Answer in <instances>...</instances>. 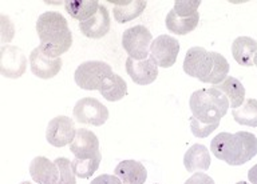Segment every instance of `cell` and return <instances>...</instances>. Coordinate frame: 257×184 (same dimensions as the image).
I'll return each instance as SVG.
<instances>
[{
  "label": "cell",
  "instance_id": "44dd1931",
  "mask_svg": "<svg viewBox=\"0 0 257 184\" xmlns=\"http://www.w3.org/2000/svg\"><path fill=\"white\" fill-rule=\"evenodd\" d=\"M100 4L98 0H67L64 4V8L72 19L86 22L91 19L99 10Z\"/></svg>",
  "mask_w": 257,
  "mask_h": 184
},
{
  "label": "cell",
  "instance_id": "277c9868",
  "mask_svg": "<svg viewBox=\"0 0 257 184\" xmlns=\"http://www.w3.org/2000/svg\"><path fill=\"white\" fill-rule=\"evenodd\" d=\"M210 151L229 166H242L257 155V138L250 132H221L210 142Z\"/></svg>",
  "mask_w": 257,
  "mask_h": 184
},
{
  "label": "cell",
  "instance_id": "484cf974",
  "mask_svg": "<svg viewBox=\"0 0 257 184\" xmlns=\"http://www.w3.org/2000/svg\"><path fill=\"white\" fill-rule=\"evenodd\" d=\"M55 164L59 168V180L55 184H76V176L72 171L71 160L67 158H58Z\"/></svg>",
  "mask_w": 257,
  "mask_h": 184
},
{
  "label": "cell",
  "instance_id": "7c38bea8",
  "mask_svg": "<svg viewBox=\"0 0 257 184\" xmlns=\"http://www.w3.org/2000/svg\"><path fill=\"white\" fill-rule=\"evenodd\" d=\"M126 72L136 84L148 86L156 82L158 76V66L152 56L148 59L136 60L132 58L126 59Z\"/></svg>",
  "mask_w": 257,
  "mask_h": 184
},
{
  "label": "cell",
  "instance_id": "e0dca14e",
  "mask_svg": "<svg viewBox=\"0 0 257 184\" xmlns=\"http://www.w3.org/2000/svg\"><path fill=\"white\" fill-rule=\"evenodd\" d=\"M257 54V42L249 36H238L233 40L232 55L233 59L242 67H252L253 59Z\"/></svg>",
  "mask_w": 257,
  "mask_h": 184
},
{
  "label": "cell",
  "instance_id": "7402d4cb",
  "mask_svg": "<svg viewBox=\"0 0 257 184\" xmlns=\"http://www.w3.org/2000/svg\"><path fill=\"white\" fill-rule=\"evenodd\" d=\"M99 92L107 102H119L127 94V83L124 82L122 76L112 72L111 75L102 83Z\"/></svg>",
  "mask_w": 257,
  "mask_h": 184
},
{
  "label": "cell",
  "instance_id": "8fae6325",
  "mask_svg": "<svg viewBox=\"0 0 257 184\" xmlns=\"http://www.w3.org/2000/svg\"><path fill=\"white\" fill-rule=\"evenodd\" d=\"M70 151L75 155L76 159H95L102 156L98 136L86 128L76 130L75 139L70 144Z\"/></svg>",
  "mask_w": 257,
  "mask_h": 184
},
{
  "label": "cell",
  "instance_id": "30bf717a",
  "mask_svg": "<svg viewBox=\"0 0 257 184\" xmlns=\"http://www.w3.org/2000/svg\"><path fill=\"white\" fill-rule=\"evenodd\" d=\"M27 70V59L23 51L14 46H3L0 50V72L4 78L18 79Z\"/></svg>",
  "mask_w": 257,
  "mask_h": 184
},
{
  "label": "cell",
  "instance_id": "ac0fdd59",
  "mask_svg": "<svg viewBox=\"0 0 257 184\" xmlns=\"http://www.w3.org/2000/svg\"><path fill=\"white\" fill-rule=\"evenodd\" d=\"M184 166L188 172L208 171L210 167V155L205 146L193 144L184 156Z\"/></svg>",
  "mask_w": 257,
  "mask_h": 184
},
{
  "label": "cell",
  "instance_id": "e575fe53",
  "mask_svg": "<svg viewBox=\"0 0 257 184\" xmlns=\"http://www.w3.org/2000/svg\"><path fill=\"white\" fill-rule=\"evenodd\" d=\"M156 184H158V183H156Z\"/></svg>",
  "mask_w": 257,
  "mask_h": 184
},
{
  "label": "cell",
  "instance_id": "5b68a950",
  "mask_svg": "<svg viewBox=\"0 0 257 184\" xmlns=\"http://www.w3.org/2000/svg\"><path fill=\"white\" fill-rule=\"evenodd\" d=\"M112 74L110 64L100 60H90L79 64L74 74L76 86L86 91L99 90L102 83Z\"/></svg>",
  "mask_w": 257,
  "mask_h": 184
},
{
  "label": "cell",
  "instance_id": "3957f363",
  "mask_svg": "<svg viewBox=\"0 0 257 184\" xmlns=\"http://www.w3.org/2000/svg\"><path fill=\"white\" fill-rule=\"evenodd\" d=\"M36 32L40 39L39 48L50 58H60L72 46V34L62 14L47 11L36 22Z\"/></svg>",
  "mask_w": 257,
  "mask_h": 184
},
{
  "label": "cell",
  "instance_id": "ffe728a7",
  "mask_svg": "<svg viewBox=\"0 0 257 184\" xmlns=\"http://www.w3.org/2000/svg\"><path fill=\"white\" fill-rule=\"evenodd\" d=\"M200 20V14L192 16H178L176 12L170 10L166 15V28L173 32L174 35H188L192 31H194Z\"/></svg>",
  "mask_w": 257,
  "mask_h": 184
},
{
  "label": "cell",
  "instance_id": "f546056e",
  "mask_svg": "<svg viewBox=\"0 0 257 184\" xmlns=\"http://www.w3.org/2000/svg\"><path fill=\"white\" fill-rule=\"evenodd\" d=\"M90 184H122V182L116 175L103 174V175H99L98 178H95Z\"/></svg>",
  "mask_w": 257,
  "mask_h": 184
},
{
  "label": "cell",
  "instance_id": "4fadbf2b",
  "mask_svg": "<svg viewBox=\"0 0 257 184\" xmlns=\"http://www.w3.org/2000/svg\"><path fill=\"white\" fill-rule=\"evenodd\" d=\"M31 72L40 79H51L59 74L63 62L60 58H50L42 52L39 47L34 48L30 54Z\"/></svg>",
  "mask_w": 257,
  "mask_h": 184
},
{
  "label": "cell",
  "instance_id": "f1b7e54d",
  "mask_svg": "<svg viewBox=\"0 0 257 184\" xmlns=\"http://www.w3.org/2000/svg\"><path fill=\"white\" fill-rule=\"evenodd\" d=\"M185 184H216L214 180L210 178L209 175L204 174V172H197V174H193L190 178H189Z\"/></svg>",
  "mask_w": 257,
  "mask_h": 184
},
{
  "label": "cell",
  "instance_id": "7a4b0ae2",
  "mask_svg": "<svg viewBox=\"0 0 257 184\" xmlns=\"http://www.w3.org/2000/svg\"><path fill=\"white\" fill-rule=\"evenodd\" d=\"M182 68L186 75L213 86L222 83L230 70L228 60L221 54L206 51L202 47L189 48Z\"/></svg>",
  "mask_w": 257,
  "mask_h": 184
},
{
  "label": "cell",
  "instance_id": "4316f807",
  "mask_svg": "<svg viewBox=\"0 0 257 184\" xmlns=\"http://www.w3.org/2000/svg\"><path fill=\"white\" fill-rule=\"evenodd\" d=\"M174 8L173 11L178 16H192L198 14V7H200V0H176L174 2Z\"/></svg>",
  "mask_w": 257,
  "mask_h": 184
},
{
  "label": "cell",
  "instance_id": "52a82bcc",
  "mask_svg": "<svg viewBox=\"0 0 257 184\" xmlns=\"http://www.w3.org/2000/svg\"><path fill=\"white\" fill-rule=\"evenodd\" d=\"M72 112L78 123L88 126L99 127L108 120L107 107L94 98H83L78 100Z\"/></svg>",
  "mask_w": 257,
  "mask_h": 184
},
{
  "label": "cell",
  "instance_id": "cb8c5ba5",
  "mask_svg": "<svg viewBox=\"0 0 257 184\" xmlns=\"http://www.w3.org/2000/svg\"><path fill=\"white\" fill-rule=\"evenodd\" d=\"M232 115L241 126L257 127V100L246 99L241 107L232 110Z\"/></svg>",
  "mask_w": 257,
  "mask_h": 184
},
{
  "label": "cell",
  "instance_id": "d4e9b609",
  "mask_svg": "<svg viewBox=\"0 0 257 184\" xmlns=\"http://www.w3.org/2000/svg\"><path fill=\"white\" fill-rule=\"evenodd\" d=\"M100 160H102V156L95 158V159H76L75 158L71 162L72 171H74L75 176H78L80 179H88L99 168Z\"/></svg>",
  "mask_w": 257,
  "mask_h": 184
},
{
  "label": "cell",
  "instance_id": "5bb4252c",
  "mask_svg": "<svg viewBox=\"0 0 257 184\" xmlns=\"http://www.w3.org/2000/svg\"><path fill=\"white\" fill-rule=\"evenodd\" d=\"M30 175L38 184H55L59 180V168L55 162L44 156H36L30 164Z\"/></svg>",
  "mask_w": 257,
  "mask_h": 184
},
{
  "label": "cell",
  "instance_id": "8992f818",
  "mask_svg": "<svg viewBox=\"0 0 257 184\" xmlns=\"http://www.w3.org/2000/svg\"><path fill=\"white\" fill-rule=\"evenodd\" d=\"M122 46L128 58L136 60L148 59L152 46V32L142 24L127 28L122 35Z\"/></svg>",
  "mask_w": 257,
  "mask_h": 184
},
{
  "label": "cell",
  "instance_id": "2e32d148",
  "mask_svg": "<svg viewBox=\"0 0 257 184\" xmlns=\"http://www.w3.org/2000/svg\"><path fill=\"white\" fill-rule=\"evenodd\" d=\"M122 184H144L148 179V171L142 163L137 160H122L114 170Z\"/></svg>",
  "mask_w": 257,
  "mask_h": 184
},
{
  "label": "cell",
  "instance_id": "9a60e30c",
  "mask_svg": "<svg viewBox=\"0 0 257 184\" xmlns=\"http://www.w3.org/2000/svg\"><path fill=\"white\" fill-rule=\"evenodd\" d=\"M80 32L90 39H102L110 31V14L106 6L100 4L99 10L91 19L79 24Z\"/></svg>",
  "mask_w": 257,
  "mask_h": 184
},
{
  "label": "cell",
  "instance_id": "603a6c76",
  "mask_svg": "<svg viewBox=\"0 0 257 184\" xmlns=\"http://www.w3.org/2000/svg\"><path fill=\"white\" fill-rule=\"evenodd\" d=\"M214 87L226 95L232 110H236L242 106L245 100V88L238 79L233 78V76H228L222 83L217 84Z\"/></svg>",
  "mask_w": 257,
  "mask_h": 184
},
{
  "label": "cell",
  "instance_id": "6da1fadb",
  "mask_svg": "<svg viewBox=\"0 0 257 184\" xmlns=\"http://www.w3.org/2000/svg\"><path fill=\"white\" fill-rule=\"evenodd\" d=\"M192 118L190 128L196 138H206L220 126V120L230 107L225 94L214 86L194 91L189 100Z\"/></svg>",
  "mask_w": 257,
  "mask_h": 184
},
{
  "label": "cell",
  "instance_id": "836d02e7",
  "mask_svg": "<svg viewBox=\"0 0 257 184\" xmlns=\"http://www.w3.org/2000/svg\"><path fill=\"white\" fill-rule=\"evenodd\" d=\"M236 184H248V182H238V183Z\"/></svg>",
  "mask_w": 257,
  "mask_h": 184
},
{
  "label": "cell",
  "instance_id": "83f0119b",
  "mask_svg": "<svg viewBox=\"0 0 257 184\" xmlns=\"http://www.w3.org/2000/svg\"><path fill=\"white\" fill-rule=\"evenodd\" d=\"M0 19H2V43H7L11 39H14V34H15L14 24L6 15H2Z\"/></svg>",
  "mask_w": 257,
  "mask_h": 184
},
{
  "label": "cell",
  "instance_id": "9c48e42d",
  "mask_svg": "<svg viewBox=\"0 0 257 184\" xmlns=\"http://www.w3.org/2000/svg\"><path fill=\"white\" fill-rule=\"evenodd\" d=\"M76 128L74 120L67 116H56L50 120L46 131V139L54 147H64L75 139Z\"/></svg>",
  "mask_w": 257,
  "mask_h": 184
},
{
  "label": "cell",
  "instance_id": "d6a6232c",
  "mask_svg": "<svg viewBox=\"0 0 257 184\" xmlns=\"http://www.w3.org/2000/svg\"><path fill=\"white\" fill-rule=\"evenodd\" d=\"M20 184H32V183H31V182H22Z\"/></svg>",
  "mask_w": 257,
  "mask_h": 184
},
{
  "label": "cell",
  "instance_id": "d6986e66",
  "mask_svg": "<svg viewBox=\"0 0 257 184\" xmlns=\"http://www.w3.org/2000/svg\"><path fill=\"white\" fill-rule=\"evenodd\" d=\"M148 2L145 0H123L115 2L112 7V15L118 23H127L130 20L137 19L145 11Z\"/></svg>",
  "mask_w": 257,
  "mask_h": 184
},
{
  "label": "cell",
  "instance_id": "1f68e13d",
  "mask_svg": "<svg viewBox=\"0 0 257 184\" xmlns=\"http://www.w3.org/2000/svg\"><path fill=\"white\" fill-rule=\"evenodd\" d=\"M253 63H254V66H256V67H257V54H256V55H254V59H253Z\"/></svg>",
  "mask_w": 257,
  "mask_h": 184
},
{
  "label": "cell",
  "instance_id": "4dcf8cb0",
  "mask_svg": "<svg viewBox=\"0 0 257 184\" xmlns=\"http://www.w3.org/2000/svg\"><path fill=\"white\" fill-rule=\"evenodd\" d=\"M248 179L250 184H257V164H254L248 171Z\"/></svg>",
  "mask_w": 257,
  "mask_h": 184
},
{
  "label": "cell",
  "instance_id": "ba28073f",
  "mask_svg": "<svg viewBox=\"0 0 257 184\" xmlns=\"http://www.w3.org/2000/svg\"><path fill=\"white\" fill-rule=\"evenodd\" d=\"M180 52V42L170 35H160L152 42L150 56L158 67H173Z\"/></svg>",
  "mask_w": 257,
  "mask_h": 184
}]
</instances>
